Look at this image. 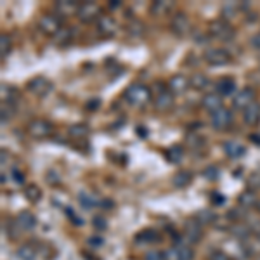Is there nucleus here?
Masks as SVG:
<instances>
[{"label":"nucleus","mask_w":260,"mask_h":260,"mask_svg":"<svg viewBox=\"0 0 260 260\" xmlns=\"http://www.w3.org/2000/svg\"><path fill=\"white\" fill-rule=\"evenodd\" d=\"M125 101L130 104V106H136V108H141V106H146L151 99V90L149 87L142 85V83H134L130 85L123 94Z\"/></svg>","instance_id":"1"},{"label":"nucleus","mask_w":260,"mask_h":260,"mask_svg":"<svg viewBox=\"0 0 260 260\" xmlns=\"http://www.w3.org/2000/svg\"><path fill=\"white\" fill-rule=\"evenodd\" d=\"M208 33L210 37L217 40H231L234 39V30L233 26L225 19H215L208 24Z\"/></svg>","instance_id":"2"},{"label":"nucleus","mask_w":260,"mask_h":260,"mask_svg":"<svg viewBox=\"0 0 260 260\" xmlns=\"http://www.w3.org/2000/svg\"><path fill=\"white\" fill-rule=\"evenodd\" d=\"M203 59L210 66H225L231 62V54L222 47H212L203 54Z\"/></svg>","instance_id":"3"},{"label":"nucleus","mask_w":260,"mask_h":260,"mask_svg":"<svg viewBox=\"0 0 260 260\" xmlns=\"http://www.w3.org/2000/svg\"><path fill=\"white\" fill-rule=\"evenodd\" d=\"M28 134L33 139H45V137H49L52 134V123L47 120L37 118L30 121V125H28Z\"/></svg>","instance_id":"4"},{"label":"nucleus","mask_w":260,"mask_h":260,"mask_svg":"<svg viewBox=\"0 0 260 260\" xmlns=\"http://www.w3.org/2000/svg\"><path fill=\"white\" fill-rule=\"evenodd\" d=\"M77 18L82 21V23H92V21L101 18V7L95 2H83L78 7Z\"/></svg>","instance_id":"5"},{"label":"nucleus","mask_w":260,"mask_h":260,"mask_svg":"<svg viewBox=\"0 0 260 260\" xmlns=\"http://www.w3.org/2000/svg\"><path fill=\"white\" fill-rule=\"evenodd\" d=\"M39 30L49 37H56L61 31V21L54 14H45L39 21Z\"/></svg>","instance_id":"6"},{"label":"nucleus","mask_w":260,"mask_h":260,"mask_svg":"<svg viewBox=\"0 0 260 260\" xmlns=\"http://www.w3.org/2000/svg\"><path fill=\"white\" fill-rule=\"evenodd\" d=\"M233 120H234L233 111L228 110V108H222V110L212 113V115H210V123H212V127L215 130L229 128V125L233 123Z\"/></svg>","instance_id":"7"},{"label":"nucleus","mask_w":260,"mask_h":260,"mask_svg":"<svg viewBox=\"0 0 260 260\" xmlns=\"http://www.w3.org/2000/svg\"><path fill=\"white\" fill-rule=\"evenodd\" d=\"M28 90L31 92L37 98H44L47 95L50 90H52V83H50L45 77H35L28 82Z\"/></svg>","instance_id":"8"},{"label":"nucleus","mask_w":260,"mask_h":260,"mask_svg":"<svg viewBox=\"0 0 260 260\" xmlns=\"http://www.w3.org/2000/svg\"><path fill=\"white\" fill-rule=\"evenodd\" d=\"M255 98H257V94H255V90L251 89V87H245V89L238 92L236 98L233 99L234 108H236V110L245 111L246 108L251 106V104L255 103Z\"/></svg>","instance_id":"9"},{"label":"nucleus","mask_w":260,"mask_h":260,"mask_svg":"<svg viewBox=\"0 0 260 260\" xmlns=\"http://www.w3.org/2000/svg\"><path fill=\"white\" fill-rule=\"evenodd\" d=\"M194 251L186 245H175L165 250V260H192Z\"/></svg>","instance_id":"10"},{"label":"nucleus","mask_w":260,"mask_h":260,"mask_svg":"<svg viewBox=\"0 0 260 260\" xmlns=\"http://www.w3.org/2000/svg\"><path fill=\"white\" fill-rule=\"evenodd\" d=\"M116 21L111 18V16H101L98 19V33L104 39H111V37L116 35Z\"/></svg>","instance_id":"11"},{"label":"nucleus","mask_w":260,"mask_h":260,"mask_svg":"<svg viewBox=\"0 0 260 260\" xmlns=\"http://www.w3.org/2000/svg\"><path fill=\"white\" fill-rule=\"evenodd\" d=\"M189 18H187V14H184V12H177V14H174V18H172V23H170V28L172 31L175 33L177 37H184L189 33Z\"/></svg>","instance_id":"12"},{"label":"nucleus","mask_w":260,"mask_h":260,"mask_svg":"<svg viewBox=\"0 0 260 260\" xmlns=\"http://www.w3.org/2000/svg\"><path fill=\"white\" fill-rule=\"evenodd\" d=\"M175 99H174V94L169 90V89H161L158 92V95L154 98V108L158 111H169L172 106H174Z\"/></svg>","instance_id":"13"},{"label":"nucleus","mask_w":260,"mask_h":260,"mask_svg":"<svg viewBox=\"0 0 260 260\" xmlns=\"http://www.w3.org/2000/svg\"><path fill=\"white\" fill-rule=\"evenodd\" d=\"M201 104H203L205 110L215 113L224 108V99H222V95H219L217 92H210V94H205L203 99H201Z\"/></svg>","instance_id":"14"},{"label":"nucleus","mask_w":260,"mask_h":260,"mask_svg":"<svg viewBox=\"0 0 260 260\" xmlns=\"http://www.w3.org/2000/svg\"><path fill=\"white\" fill-rule=\"evenodd\" d=\"M222 149H224V153L228 154L231 160H240V158H243L246 154V148L241 144V142H238V141H228V142H224Z\"/></svg>","instance_id":"15"},{"label":"nucleus","mask_w":260,"mask_h":260,"mask_svg":"<svg viewBox=\"0 0 260 260\" xmlns=\"http://www.w3.org/2000/svg\"><path fill=\"white\" fill-rule=\"evenodd\" d=\"M169 90L172 92V94H182V92H186L187 90V87H191L189 85V80H187L184 75H174V77L169 80Z\"/></svg>","instance_id":"16"},{"label":"nucleus","mask_w":260,"mask_h":260,"mask_svg":"<svg viewBox=\"0 0 260 260\" xmlns=\"http://www.w3.org/2000/svg\"><path fill=\"white\" fill-rule=\"evenodd\" d=\"M16 220H18V225L23 231H33L37 228V217L30 210H23L21 213H18Z\"/></svg>","instance_id":"17"},{"label":"nucleus","mask_w":260,"mask_h":260,"mask_svg":"<svg viewBox=\"0 0 260 260\" xmlns=\"http://www.w3.org/2000/svg\"><path fill=\"white\" fill-rule=\"evenodd\" d=\"M243 120H245L246 125H257L260 123V104L253 103L251 106L246 108L243 111Z\"/></svg>","instance_id":"18"},{"label":"nucleus","mask_w":260,"mask_h":260,"mask_svg":"<svg viewBox=\"0 0 260 260\" xmlns=\"http://www.w3.org/2000/svg\"><path fill=\"white\" fill-rule=\"evenodd\" d=\"M201 225L200 222H187L186 224V240L187 243L194 245V243H200L201 241Z\"/></svg>","instance_id":"19"},{"label":"nucleus","mask_w":260,"mask_h":260,"mask_svg":"<svg viewBox=\"0 0 260 260\" xmlns=\"http://www.w3.org/2000/svg\"><path fill=\"white\" fill-rule=\"evenodd\" d=\"M238 203H240L243 208H253V207H257V205H258L257 192L251 191V189L243 191L241 194L238 196Z\"/></svg>","instance_id":"20"},{"label":"nucleus","mask_w":260,"mask_h":260,"mask_svg":"<svg viewBox=\"0 0 260 260\" xmlns=\"http://www.w3.org/2000/svg\"><path fill=\"white\" fill-rule=\"evenodd\" d=\"M192 180V174L187 170H179L177 174L172 177V184H174V187H177V189H182V187H187L191 184Z\"/></svg>","instance_id":"21"},{"label":"nucleus","mask_w":260,"mask_h":260,"mask_svg":"<svg viewBox=\"0 0 260 260\" xmlns=\"http://www.w3.org/2000/svg\"><path fill=\"white\" fill-rule=\"evenodd\" d=\"M215 89H217V94L224 98V95H231V94H233L234 89H236V83H234L233 78H222V80L217 82Z\"/></svg>","instance_id":"22"},{"label":"nucleus","mask_w":260,"mask_h":260,"mask_svg":"<svg viewBox=\"0 0 260 260\" xmlns=\"http://www.w3.org/2000/svg\"><path fill=\"white\" fill-rule=\"evenodd\" d=\"M78 7H80V4L71 2V0H64V2H57V4H56V9L59 11L62 16L77 14V12H78Z\"/></svg>","instance_id":"23"},{"label":"nucleus","mask_w":260,"mask_h":260,"mask_svg":"<svg viewBox=\"0 0 260 260\" xmlns=\"http://www.w3.org/2000/svg\"><path fill=\"white\" fill-rule=\"evenodd\" d=\"M189 85L192 87V89H196V90H203V89H207V87L210 85V80H208L207 75H203V73H194V75H192V77L189 78Z\"/></svg>","instance_id":"24"},{"label":"nucleus","mask_w":260,"mask_h":260,"mask_svg":"<svg viewBox=\"0 0 260 260\" xmlns=\"http://www.w3.org/2000/svg\"><path fill=\"white\" fill-rule=\"evenodd\" d=\"M68 134L73 139H85L89 136V127L85 123H75L68 128Z\"/></svg>","instance_id":"25"},{"label":"nucleus","mask_w":260,"mask_h":260,"mask_svg":"<svg viewBox=\"0 0 260 260\" xmlns=\"http://www.w3.org/2000/svg\"><path fill=\"white\" fill-rule=\"evenodd\" d=\"M24 196H26V200L30 201V203H39L42 200V189L37 184H28V186L24 187Z\"/></svg>","instance_id":"26"},{"label":"nucleus","mask_w":260,"mask_h":260,"mask_svg":"<svg viewBox=\"0 0 260 260\" xmlns=\"http://www.w3.org/2000/svg\"><path fill=\"white\" fill-rule=\"evenodd\" d=\"M172 9V2H169V0H158V2H153L151 4V9L149 12L153 16H163V14H167Z\"/></svg>","instance_id":"27"},{"label":"nucleus","mask_w":260,"mask_h":260,"mask_svg":"<svg viewBox=\"0 0 260 260\" xmlns=\"http://www.w3.org/2000/svg\"><path fill=\"white\" fill-rule=\"evenodd\" d=\"M18 257L21 260H35L37 258V250L35 246L30 245V243H24L18 248Z\"/></svg>","instance_id":"28"},{"label":"nucleus","mask_w":260,"mask_h":260,"mask_svg":"<svg viewBox=\"0 0 260 260\" xmlns=\"http://www.w3.org/2000/svg\"><path fill=\"white\" fill-rule=\"evenodd\" d=\"M167 158H169L174 165H179V163L184 160V149L180 148V146H172V148L167 151Z\"/></svg>","instance_id":"29"},{"label":"nucleus","mask_w":260,"mask_h":260,"mask_svg":"<svg viewBox=\"0 0 260 260\" xmlns=\"http://www.w3.org/2000/svg\"><path fill=\"white\" fill-rule=\"evenodd\" d=\"M231 233H233L236 238H240V240H243V238H248V236H250L251 229H250L246 224H234L233 228H231Z\"/></svg>","instance_id":"30"},{"label":"nucleus","mask_w":260,"mask_h":260,"mask_svg":"<svg viewBox=\"0 0 260 260\" xmlns=\"http://www.w3.org/2000/svg\"><path fill=\"white\" fill-rule=\"evenodd\" d=\"M156 238H158L156 231L146 229V231H142L141 234H137V243H153V241H156Z\"/></svg>","instance_id":"31"},{"label":"nucleus","mask_w":260,"mask_h":260,"mask_svg":"<svg viewBox=\"0 0 260 260\" xmlns=\"http://www.w3.org/2000/svg\"><path fill=\"white\" fill-rule=\"evenodd\" d=\"M146 26L141 23L139 19H132V23H128V35L132 37H141L144 33Z\"/></svg>","instance_id":"32"},{"label":"nucleus","mask_w":260,"mask_h":260,"mask_svg":"<svg viewBox=\"0 0 260 260\" xmlns=\"http://www.w3.org/2000/svg\"><path fill=\"white\" fill-rule=\"evenodd\" d=\"M80 203L85 208H92V207H98L99 200L95 198L94 194H87V192H80Z\"/></svg>","instance_id":"33"},{"label":"nucleus","mask_w":260,"mask_h":260,"mask_svg":"<svg viewBox=\"0 0 260 260\" xmlns=\"http://www.w3.org/2000/svg\"><path fill=\"white\" fill-rule=\"evenodd\" d=\"M11 39L6 35V33H2V37H0V54H2V57H7V54L11 52Z\"/></svg>","instance_id":"34"},{"label":"nucleus","mask_w":260,"mask_h":260,"mask_svg":"<svg viewBox=\"0 0 260 260\" xmlns=\"http://www.w3.org/2000/svg\"><path fill=\"white\" fill-rule=\"evenodd\" d=\"M71 37H73V31H71V28H61V31L57 33L54 39H56L57 44H68L71 40Z\"/></svg>","instance_id":"35"},{"label":"nucleus","mask_w":260,"mask_h":260,"mask_svg":"<svg viewBox=\"0 0 260 260\" xmlns=\"http://www.w3.org/2000/svg\"><path fill=\"white\" fill-rule=\"evenodd\" d=\"M238 9H240V6H238V4H225L224 9H222V16H224V19L234 18Z\"/></svg>","instance_id":"36"},{"label":"nucleus","mask_w":260,"mask_h":260,"mask_svg":"<svg viewBox=\"0 0 260 260\" xmlns=\"http://www.w3.org/2000/svg\"><path fill=\"white\" fill-rule=\"evenodd\" d=\"M248 189L251 191H260V172H253L248 177Z\"/></svg>","instance_id":"37"},{"label":"nucleus","mask_w":260,"mask_h":260,"mask_svg":"<svg viewBox=\"0 0 260 260\" xmlns=\"http://www.w3.org/2000/svg\"><path fill=\"white\" fill-rule=\"evenodd\" d=\"M144 260H165V251L151 250L144 255Z\"/></svg>","instance_id":"38"},{"label":"nucleus","mask_w":260,"mask_h":260,"mask_svg":"<svg viewBox=\"0 0 260 260\" xmlns=\"http://www.w3.org/2000/svg\"><path fill=\"white\" fill-rule=\"evenodd\" d=\"M94 228L95 229H99V231H104L108 228V224H106V219H103V217H94Z\"/></svg>","instance_id":"39"},{"label":"nucleus","mask_w":260,"mask_h":260,"mask_svg":"<svg viewBox=\"0 0 260 260\" xmlns=\"http://www.w3.org/2000/svg\"><path fill=\"white\" fill-rule=\"evenodd\" d=\"M198 219H200V224H205V222H210V220H213L215 217H213V213H210V212H201V213H198Z\"/></svg>","instance_id":"40"},{"label":"nucleus","mask_w":260,"mask_h":260,"mask_svg":"<svg viewBox=\"0 0 260 260\" xmlns=\"http://www.w3.org/2000/svg\"><path fill=\"white\" fill-rule=\"evenodd\" d=\"M12 87H9V85H6V83H4L2 85V99L4 101H11V94H12Z\"/></svg>","instance_id":"41"},{"label":"nucleus","mask_w":260,"mask_h":260,"mask_svg":"<svg viewBox=\"0 0 260 260\" xmlns=\"http://www.w3.org/2000/svg\"><path fill=\"white\" fill-rule=\"evenodd\" d=\"M11 111H12V110H11L9 106L6 108V104H2V123H6V121H9V120H11V116H12V115H11Z\"/></svg>","instance_id":"42"},{"label":"nucleus","mask_w":260,"mask_h":260,"mask_svg":"<svg viewBox=\"0 0 260 260\" xmlns=\"http://www.w3.org/2000/svg\"><path fill=\"white\" fill-rule=\"evenodd\" d=\"M250 45H251L253 49L260 50V31H258V33H255V35L250 39Z\"/></svg>","instance_id":"43"},{"label":"nucleus","mask_w":260,"mask_h":260,"mask_svg":"<svg viewBox=\"0 0 260 260\" xmlns=\"http://www.w3.org/2000/svg\"><path fill=\"white\" fill-rule=\"evenodd\" d=\"M210 260H228V257H225L224 253H222L220 250H215L213 253L210 255Z\"/></svg>","instance_id":"44"},{"label":"nucleus","mask_w":260,"mask_h":260,"mask_svg":"<svg viewBox=\"0 0 260 260\" xmlns=\"http://www.w3.org/2000/svg\"><path fill=\"white\" fill-rule=\"evenodd\" d=\"M12 177H14L16 180H18V184H23V180H24V175L21 174V172H19L18 169L12 170Z\"/></svg>","instance_id":"45"},{"label":"nucleus","mask_w":260,"mask_h":260,"mask_svg":"<svg viewBox=\"0 0 260 260\" xmlns=\"http://www.w3.org/2000/svg\"><path fill=\"white\" fill-rule=\"evenodd\" d=\"M250 139L253 141L255 144H257V142H258V144H260V136H250Z\"/></svg>","instance_id":"46"},{"label":"nucleus","mask_w":260,"mask_h":260,"mask_svg":"<svg viewBox=\"0 0 260 260\" xmlns=\"http://www.w3.org/2000/svg\"><path fill=\"white\" fill-rule=\"evenodd\" d=\"M89 243H94V245H101L103 241H101V240H89Z\"/></svg>","instance_id":"47"},{"label":"nucleus","mask_w":260,"mask_h":260,"mask_svg":"<svg viewBox=\"0 0 260 260\" xmlns=\"http://www.w3.org/2000/svg\"><path fill=\"white\" fill-rule=\"evenodd\" d=\"M257 208H258V212H260V201H258V205H257Z\"/></svg>","instance_id":"48"},{"label":"nucleus","mask_w":260,"mask_h":260,"mask_svg":"<svg viewBox=\"0 0 260 260\" xmlns=\"http://www.w3.org/2000/svg\"><path fill=\"white\" fill-rule=\"evenodd\" d=\"M258 68H260V61H258Z\"/></svg>","instance_id":"49"}]
</instances>
